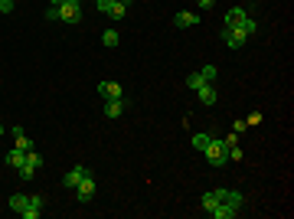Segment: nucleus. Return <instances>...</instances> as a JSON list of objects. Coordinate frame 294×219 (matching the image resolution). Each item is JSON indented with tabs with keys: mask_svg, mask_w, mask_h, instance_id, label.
Wrapping results in <instances>:
<instances>
[{
	"mask_svg": "<svg viewBox=\"0 0 294 219\" xmlns=\"http://www.w3.org/2000/svg\"><path fill=\"white\" fill-rule=\"evenodd\" d=\"M46 20H59V7H49V10H46Z\"/></svg>",
	"mask_w": 294,
	"mask_h": 219,
	"instance_id": "obj_30",
	"label": "nucleus"
},
{
	"mask_svg": "<svg viewBox=\"0 0 294 219\" xmlns=\"http://www.w3.org/2000/svg\"><path fill=\"white\" fill-rule=\"evenodd\" d=\"M30 203L36 209H46V196H39V193H30Z\"/></svg>",
	"mask_w": 294,
	"mask_h": 219,
	"instance_id": "obj_24",
	"label": "nucleus"
},
{
	"mask_svg": "<svg viewBox=\"0 0 294 219\" xmlns=\"http://www.w3.org/2000/svg\"><path fill=\"white\" fill-rule=\"evenodd\" d=\"M62 4H66V0H53V4H49V7H62Z\"/></svg>",
	"mask_w": 294,
	"mask_h": 219,
	"instance_id": "obj_31",
	"label": "nucleus"
},
{
	"mask_svg": "<svg viewBox=\"0 0 294 219\" xmlns=\"http://www.w3.org/2000/svg\"><path fill=\"white\" fill-rule=\"evenodd\" d=\"M255 30H258V23H255L252 17H245V20H242V33H245V36H252Z\"/></svg>",
	"mask_w": 294,
	"mask_h": 219,
	"instance_id": "obj_22",
	"label": "nucleus"
},
{
	"mask_svg": "<svg viewBox=\"0 0 294 219\" xmlns=\"http://www.w3.org/2000/svg\"><path fill=\"white\" fill-rule=\"evenodd\" d=\"M249 17V7H232L226 13V26H242V20Z\"/></svg>",
	"mask_w": 294,
	"mask_h": 219,
	"instance_id": "obj_10",
	"label": "nucleus"
},
{
	"mask_svg": "<svg viewBox=\"0 0 294 219\" xmlns=\"http://www.w3.org/2000/svg\"><path fill=\"white\" fill-rule=\"evenodd\" d=\"M216 203H222V187H219V190H209V193H203V209H213Z\"/></svg>",
	"mask_w": 294,
	"mask_h": 219,
	"instance_id": "obj_14",
	"label": "nucleus"
},
{
	"mask_svg": "<svg viewBox=\"0 0 294 219\" xmlns=\"http://www.w3.org/2000/svg\"><path fill=\"white\" fill-rule=\"evenodd\" d=\"M59 20H62V23H79V20H82V4L66 0V4L59 7Z\"/></svg>",
	"mask_w": 294,
	"mask_h": 219,
	"instance_id": "obj_4",
	"label": "nucleus"
},
{
	"mask_svg": "<svg viewBox=\"0 0 294 219\" xmlns=\"http://www.w3.org/2000/svg\"><path fill=\"white\" fill-rule=\"evenodd\" d=\"M245 125H249V128H255V125H262V112H252V115H249V118H245Z\"/></svg>",
	"mask_w": 294,
	"mask_h": 219,
	"instance_id": "obj_25",
	"label": "nucleus"
},
{
	"mask_svg": "<svg viewBox=\"0 0 294 219\" xmlns=\"http://www.w3.org/2000/svg\"><path fill=\"white\" fill-rule=\"evenodd\" d=\"M17 216H23V219H39V216H43V209H36V206H33V203H26V206L20 209Z\"/></svg>",
	"mask_w": 294,
	"mask_h": 219,
	"instance_id": "obj_19",
	"label": "nucleus"
},
{
	"mask_svg": "<svg viewBox=\"0 0 294 219\" xmlns=\"http://www.w3.org/2000/svg\"><path fill=\"white\" fill-rule=\"evenodd\" d=\"M75 193H79V203H92L95 200V177H85V180L75 187Z\"/></svg>",
	"mask_w": 294,
	"mask_h": 219,
	"instance_id": "obj_6",
	"label": "nucleus"
},
{
	"mask_svg": "<svg viewBox=\"0 0 294 219\" xmlns=\"http://www.w3.org/2000/svg\"><path fill=\"white\" fill-rule=\"evenodd\" d=\"M111 4H115V0H95V7H98V10H102V13H105V10H108V7H111Z\"/></svg>",
	"mask_w": 294,
	"mask_h": 219,
	"instance_id": "obj_29",
	"label": "nucleus"
},
{
	"mask_svg": "<svg viewBox=\"0 0 294 219\" xmlns=\"http://www.w3.org/2000/svg\"><path fill=\"white\" fill-rule=\"evenodd\" d=\"M0 134H4V125H0Z\"/></svg>",
	"mask_w": 294,
	"mask_h": 219,
	"instance_id": "obj_32",
	"label": "nucleus"
},
{
	"mask_svg": "<svg viewBox=\"0 0 294 219\" xmlns=\"http://www.w3.org/2000/svg\"><path fill=\"white\" fill-rule=\"evenodd\" d=\"M226 150H229L226 138H213V144L203 150V154H206V160H209V167H222V163L229 160V157H226Z\"/></svg>",
	"mask_w": 294,
	"mask_h": 219,
	"instance_id": "obj_1",
	"label": "nucleus"
},
{
	"mask_svg": "<svg viewBox=\"0 0 294 219\" xmlns=\"http://www.w3.org/2000/svg\"><path fill=\"white\" fill-rule=\"evenodd\" d=\"M200 75H203L206 82H213V79H216V66H203V69H200Z\"/></svg>",
	"mask_w": 294,
	"mask_h": 219,
	"instance_id": "obj_23",
	"label": "nucleus"
},
{
	"mask_svg": "<svg viewBox=\"0 0 294 219\" xmlns=\"http://www.w3.org/2000/svg\"><path fill=\"white\" fill-rule=\"evenodd\" d=\"M0 13H13V0H0Z\"/></svg>",
	"mask_w": 294,
	"mask_h": 219,
	"instance_id": "obj_27",
	"label": "nucleus"
},
{
	"mask_svg": "<svg viewBox=\"0 0 294 219\" xmlns=\"http://www.w3.org/2000/svg\"><path fill=\"white\" fill-rule=\"evenodd\" d=\"M209 144H213V134H193V147L196 150H206Z\"/></svg>",
	"mask_w": 294,
	"mask_h": 219,
	"instance_id": "obj_18",
	"label": "nucleus"
},
{
	"mask_svg": "<svg viewBox=\"0 0 294 219\" xmlns=\"http://www.w3.org/2000/svg\"><path fill=\"white\" fill-rule=\"evenodd\" d=\"M85 177H92V170H88V167H85V163H75V167H72V170H69V174H66V177H62V187H69V190H75V187H79V183H82V180H85Z\"/></svg>",
	"mask_w": 294,
	"mask_h": 219,
	"instance_id": "obj_2",
	"label": "nucleus"
},
{
	"mask_svg": "<svg viewBox=\"0 0 294 219\" xmlns=\"http://www.w3.org/2000/svg\"><path fill=\"white\" fill-rule=\"evenodd\" d=\"M10 131H13V141H17V147H20V150H33V141L26 138L23 128H10Z\"/></svg>",
	"mask_w": 294,
	"mask_h": 219,
	"instance_id": "obj_13",
	"label": "nucleus"
},
{
	"mask_svg": "<svg viewBox=\"0 0 294 219\" xmlns=\"http://www.w3.org/2000/svg\"><path fill=\"white\" fill-rule=\"evenodd\" d=\"M128 7H131V0H115V4H111L105 13H108V17L115 20V23H121V20H124V13H128Z\"/></svg>",
	"mask_w": 294,
	"mask_h": 219,
	"instance_id": "obj_8",
	"label": "nucleus"
},
{
	"mask_svg": "<svg viewBox=\"0 0 294 219\" xmlns=\"http://www.w3.org/2000/svg\"><path fill=\"white\" fill-rule=\"evenodd\" d=\"M173 26H180V30H186V26H200V13H190V10H180L177 17H173Z\"/></svg>",
	"mask_w": 294,
	"mask_h": 219,
	"instance_id": "obj_7",
	"label": "nucleus"
},
{
	"mask_svg": "<svg viewBox=\"0 0 294 219\" xmlns=\"http://www.w3.org/2000/svg\"><path fill=\"white\" fill-rule=\"evenodd\" d=\"M121 112H124V101L121 98H108V101H105V118L115 121V118H121Z\"/></svg>",
	"mask_w": 294,
	"mask_h": 219,
	"instance_id": "obj_11",
	"label": "nucleus"
},
{
	"mask_svg": "<svg viewBox=\"0 0 294 219\" xmlns=\"http://www.w3.org/2000/svg\"><path fill=\"white\" fill-rule=\"evenodd\" d=\"M200 85H206V79H203V75H200V72H193V75H186V88H193V92H196V88H200Z\"/></svg>",
	"mask_w": 294,
	"mask_h": 219,
	"instance_id": "obj_21",
	"label": "nucleus"
},
{
	"mask_svg": "<svg viewBox=\"0 0 294 219\" xmlns=\"http://www.w3.org/2000/svg\"><path fill=\"white\" fill-rule=\"evenodd\" d=\"M245 33H242V26H226V30H222V43L229 46V49H242L245 46Z\"/></svg>",
	"mask_w": 294,
	"mask_h": 219,
	"instance_id": "obj_3",
	"label": "nucleus"
},
{
	"mask_svg": "<svg viewBox=\"0 0 294 219\" xmlns=\"http://www.w3.org/2000/svg\"><path fill=\"white\" fill-rule=\"evenodd\" d=\"M26 203H30V196H26V193H13L10 196V209H13V213H20Z\"/></svg>",
	"mask_w": 294,
	"mask_h": 219,
	"instance_id": "obj_17",
	"label": "nucleus"
},
{
	"mask_svg": "<svg viewBox=\"0 0 294 219\" xmlns=\"http://www.w3.org/2000/svg\"><path fill=\"white\" fill-rule=\"evenodd\" d=\"M102 43L108 46V49H115V46L121 43V36H118V30H105V33H102Z\"/></svg>",
	"mask_w": 294,
	"mask_h": 219,
	"instance_id": "obj_16",
	"label": "nucleus"
},
{
	"mask_svg": "<svg viewBox=\"0 0 294 219\" xmlns=\"http://www.w3.org/2000/svg\"><path fill=\"white\" fill-rule=\"evenodd\" d=\"M245 128H249V125H245V121H235V125H232V131H235V134H239V138H242V134H245Z\"/></svg>",
	"mask_w": 294,
	"mask_h": 219,
	"instance_id": "obj_28",
	"label": "nucleus"
},
{
	"mask_svg": "<svg viewBox=\"0 0 294 219\" xmlns=\"http://www.w3.org/2000/svg\"><path fill=\"white\" fill-rule=\"evenodd\" d=\"M196 98H200L203 105H216V88H213V82H206V85L196 88Z\"/></svg>",
	"mask_w": 294,
	"mask_h": 219,
	"instance_id": "obj_12",
	"label": "nucleus"
},
{
	"mask_svg": "<svg viewBox=\"0 0 294 219\" xmlns=\"http://www.w3.org/2000/svg\"><path fill=\"white\" fill-rule=\"evenodd\" d=\"M17 174H20V180H33V177H36V167H30V163H23V167H17Z\"/></svg>",
	"mask_w": 294,
	"mask_h": 219,
	"instance_id": "obj_20",
	"label": "nucleus"
},
{
	"mask_svg": "<svg viewBox=\"0 0 294 219\" xmlns=\"http://www.w3.org/2000/svg\"><path fill=\"white\" fill-rule=\"evenodd\" d=\"M196 7H200V10H213L216 0H196Z\"/></svg>",
	"mask_w": 294,
	"mask_h": 219,
	"instance_id": "obj_26",
	"label": "nucleus"
},
{
	"mask_svg": "<svg viewBox=\"0 0 294 219\" xmlns=\"http://www.w3.org/2000/svg\"><path fill=\"white\" fill-rule=\"evenodd\" d=\"M23 160H26V150H20V147H13L10 154H7V163H10L13 170H17V167H23Z\"/></svg>",
	"mask_w": 294,
	"mask_h": 219,
	"instance_id": "obj_15",
	"label": "nucleus"
},
{
	"mask_svg": "<svg viewBox=\"0 0 294 219\" xmlns=\"http://www.w3.org/2000/svg\"><path fill=\"white\" fill-rule=\"evenodd\" d=\"M98 95H102L105 101H108V98H121V85H118V82H98Z\"/></svg>",
	"mask_w": 294,
	"mask_h": 219,
	"instance_id": "obj_9",
	"label": "nucleus"
},
{
	"mask_svg": "<svg viewBox=\"0 0 294 219\" xmlns=\"http://www.w3.org/2000/svg\"><path fill=\"white\" fill-rule=\"evenodd\" d=\"M213 219H235L239 216V206H232V203H216L213 209H206Z\"/></svg>",
	"mask_w": 294,
	"mask_h": 219,
	"instance_id": "obj_5",
	"label": "nucleus"
}]
</instances>
